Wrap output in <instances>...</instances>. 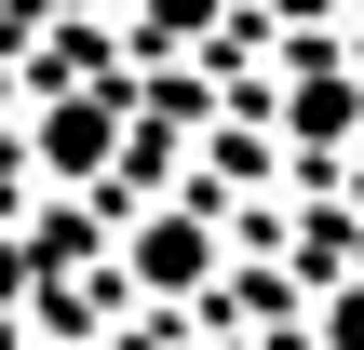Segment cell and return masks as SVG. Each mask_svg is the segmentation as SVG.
<instances>
[{
    "instance_id": "cell-3",
    "label": "cell",
    "mask_w": 364,
    "mask_h": 350,
    "mask_svg": "<svg viewBox=\"0 0 364 350\" xmlns=\"http://www.w3.org/2000/svg\"><path fill=\"white\" fill-rule=\"evenodd\" d=\"M41 148H54V162H95V148H108V108H54Z\"/></svg>"
},
{
    "instance_id": "cell-4",
    "label": "cell",
    "mask_w": 364,
    "mask_h": 350,
    "mask_svg": "<svg viewBox=\"0 0 364 350\" xmlns=\"http://www.w3.org/2000/svg\"><path fill=\"white\" fill-rule=\"evenodd\" d=\"M135 13H149V40H203L216 27V0H135Z\"/></svg>"
},
{
    "instance_id": "cell-2",
    "label": "cell",
    "mask_w": 364,
    "mask_h": 350,
    "mask_svg": "<svg viewBox=\"0 0 364 350\" xmlns=\"http://www.w3.org/2000/svg\"><path fill=\"white\" fill-rule=\"evenodd\" d=\"M135 270H149V283H203V229H189V216H162V229L135 243Z\"/></svg>"
},
{
    "instance_id": "cell-1",
    "label": "cell",
    "mask_w": 364,
    "mask_h": 350,
    "mask_svg": "<svg viewBox=\"0 0 364 350\" xmlns=\"http://www.w3.org/2000/svg\"><path fill=\"white\" fill-rule=\"evenodd\" d=\"M351 67H297V135H351Z\"/></svg>"
}]
</instances>
